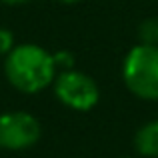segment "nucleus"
Masks as SVG:
<instances>
[{"label":"nucleus","instance_id":"7","mask_svg":"<svg viewBox=\"0 0 158 158\" xmlns=\"http://www.w3.org/2000/svg\"><path fill=\"white\" fill-rule=\"evenodd\" d=\"M12 48H14V34H12L8 28L0 26V56L8 54Z\"/></svg>","mask_w":158,"mask_h":158},{"label":"nucleus","instance_id":"4","mask_svg":"<svg viewBox=\"0 0 158 158\" xmlns=\"http://www.w3.org/2000/svg\"><path fill=\"white\" fill-rule=\"evenodd\" d=\"M40 122L28 112H6L0 116V148L24 150L40 140Z\"/></svg>","mask_w":158,"mask_h":158},{"label":"nucleus","instance_id":"9","mask_svg":"<svg viewBox=\"0 0 158 158\" xmlns=\"http://www.w3.org/2000/svg\"><path fill=\"white\" fill-rule=\"evenodd\" d=\"M4 4H10V6H20V4H26L30 0H2Z\"/></svg>","mask_w":158,"mask_h":158},{"label":"nucleus","instance_id":"1","mask_svg":"<svg viewBox=\"0 0 158 158\" xmlns=\"http://www.w3.org/2000/svg\"><path fill=\"white\" fill-rule=\"evenodd\" d=\"M6 78L16 90L36 94L50 86L56 78V62L50 52L36 44H20L6 54Z\"/></svg>","mask_w":158,"mask_h":158},{"label":"nucleus","instance_id":"6","mask_svg":"<svg viewBox=\"0 0 158 158\" xmlns=\"http://www.w3.org/2000/svg\"><path fill=\"white\" fill-rule=\"evenodd\" d=\"M138 40H140V44L158 46V18H146L140 22Z\"/></svg>","mask_w":158,"mask_h":158},{"label":"nucleus","instance_id":"5","mask_svg":"<svg viewBox=\"0 0 158 158\" xmlns=\"http://www.w3.org/2000/svg\"><path fill=\"white\" fill-rule=\"evenodd\" d=\"M134 148L140 156L158 158V118L138 128L134 134Z\"/></svg>","mask_w":158,"mask_h":158},{"label":"nucleus","instance_id":"2","mask_svg":"<svg viewBox=\"0 0 158 158\" xmlns=\"http://www.w3.org/2000/svg\"><path fill=\"white\" fill-rule=\"evenodd\" d=\"M122 80L134 96L158 100V46L138 44L122 62Z\"/></svg>","mask_w":158,"mask_h":158},{"label":"nucleus","instance_id":"3","mask_svg":"<svg viewBox=\"0 0 158 158\" xmlns=\"http://www.w3.org/2000/svg\"><path fill=\"white\" fill-rule=\"evenodd\" d=\"M54 94L64 106L78 112L94 108L100 98L98 84L88 74L78 70H64L60 76L54 78Z\"/></svg>","mask_w":158,"mask_h":158},{"label":"nucleus","instance_id":"8","mask_svg":"<svg viewBox=\"0 0 158 158\" xmlns=\"http://www.w3.org/2000/svg\"><path fill=\"white\" fill-rule=\"evenodd\" d=\"M52 56H54V62H56V68L60 66V68H64V70H72L74 56H72L70 52L62 50V52H56V54H52Z\"/></svg>","mask_w":158,"mask_h":158},{"label":"nucleus","instance_id":"10","mask_svg":"<svg viewBox=\"0 0 158 158\" xmlns=\"http://www.w3.org/2000/svg\"><path fill=\"white\" fill-rule=\"evenodd\" d=\"M56 2H62V4H76V2H80V0H56Z\"/></svg>","mask_w":158,"mask_h":158}]
</instances>
